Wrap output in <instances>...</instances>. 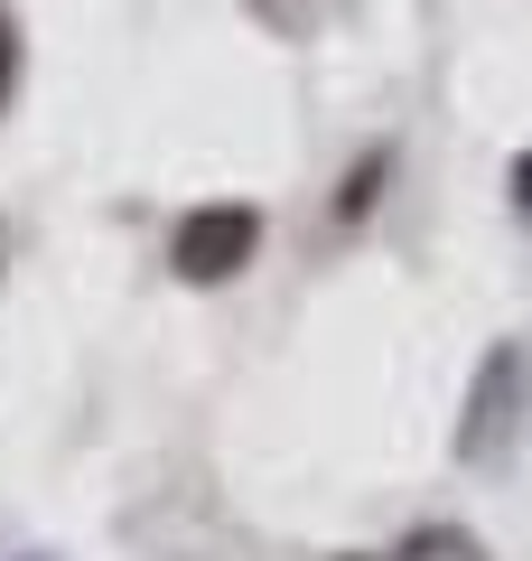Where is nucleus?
<instances>
[{
    "instance_id": "obj_4",
    "label": "nucleus",
    "mask_w": 532,
    "mask_h": 561,
    "mask_svg": "<svg viewBox=\"0 0 532 561\" xmlns=\"http://www.w3.org/2000/svg\"><path fill=\"white\" fill-rule=\"evenodd\" d=\"M513 206H523V216H532V150H523V160H513Z\"/></svg>"
},
{
    "instance_id": "obj_2",
    "label": "nucleus",
    "mask_w": 532,
    "mask_h": 561,
    "mask_svg": "<svg viewBox=\"0 0 532 561\" xmlns=\"http://www.w3.org/2000/svg\"><path fill=\"white\" fill-rule=\"evenodd\" d=\"M20 76H28V38H20V20H10V0H0V113L20 103Z\"/></svg>"
},
{
    "instance_id": "obj_1",
    "label": "nucleus",
    "mask_w": 532,
    "mask_h": 561,
    "mask_svg": "<svg viewBox=\"0 0 532 561\" xmlns=\"http://www.w3.org/2000/svg\"><path fill=\"white\" fill-rule=\"evenodd\" d=\"M253 253H262V206L253 197H206L169 225V272L187 290H224L234 272H253Z\"/></svg>"
},
{
    "instance_id": "obj_3",
    "label": "nucleus",
    "mask_w": 532,
    "mask_h": 561,
    "mask_svg": "<svg viewBox=\"0 0 532 561\" xmlns=\"http://www.w3.org/2000/svg\"><path fill=\"white\" fill-rule=\"evenodd\" d=\"M383 169H393V150H365V160H355V179H346V197H336V216H365V206H374V187H383Z\"/></svg>"
}]
</instances>
